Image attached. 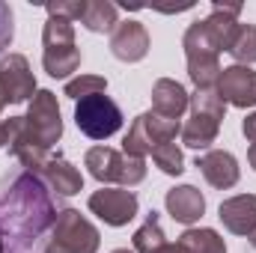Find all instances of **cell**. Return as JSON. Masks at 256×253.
<instances>
[{"instance_id": "14", "label": "cell", "mask_w": 256, "mask_h": 253, "mask_svg": "<svg viewBox=\"0 0 256 253\" xmlns=\"http://www.w3.org/2000/svg\"><path fill=\"white\" fill-rule=\"evenodd\" d=\"M110 54L122 63H140L149 54V30L140 21H120L110 33Z\"/></svg>"}, {"instance_id": "12", "label": "cell", "mask_w": 256, "mask_h": 253, "mask_svg": "<svg viewBox=\"0 0 256 253\" xmlns=\"http://www.w3.org/2000/svg\"><path fill=\"white\" fill-rule=\"evenodd\" d=\"M218 92L232 108H254L256 104V72L250 66H226L220 72Z\"/></svg>"}, {"instance_id": "3", "label": "cell", "mask_w": 256, "mask_h": 253, "mask_svg": "<svg viewBox=\"0 0 256 253\" xmlns=\"http://www.w3.org/2000/svg\"><path fill=\"white\" fill-rule=\"evenodd\" d=\"M84 167L102 185L134 188V185H140L146 179V161L143 158H131V155L120 152V149H110V146H92V149H86Z\"/></svg>"}, {"instance_id": "27", "label": "cell", "mask_w": 256, "mask_h": 253, "mask_svg": "<svg viewBox=\"0 0 256 253\" xmlns=\"http://www.w3.org/2000/svg\"><path fill=\"white\" fill-rule=\"evenodd\" d=\"M48 15H54V18H66V21H80V15H84V9H86V0H51L48 6Z\"/></svg>"}, {"instance_id": "24", "label": "cell", "mask_w": 256, "mask_h": 253, "mask_svg": "<svg viewBox=\"0 0 256 253\" xmlns=\"http://www.w3.org/2000/svg\"><path fill=\"white\" fill-rule=\"evenodd\" d=\"M98 92H108V80L102 74H78L66 84L63 96L80 102V98H90V96H98Z\"/></svg>"}, {"instance_id": "31", "label": "cell", "mask_w": 256, "mask_h": 253, "mask_svg": "<svg viewBox=\"0 0 256 253\" xmlns=\"http://www.w3.org/2000/svg\"><path fill=\"white\" fill-rule=\"evenodd\" d=\"M248 161H250V167L256 170V143H250V149H248Z\"/></svg>"}, {"instance_id": "10", "label": "cell", "mask_w": 256, "mask_h": 253, "mask_svg": "<svg viewBox=\"0 0 256 253\" xmlns=\"http://www.w3.org/2000/svg\"><path fill=\"white\" fill-rule=\"evenodd\" d=\"M6 149H9V155H15V158L21 161V167L30 170V173H39V170L45 167V161L51 158V152L27 131L24 116H9V120H6Z\"/></svg>"}, {"instance_id": "33", "label": "cell", "mask_w": 256, "mask_h": 253, "mask_svg": "<svg viewBox=\"0 0 256 253\" xmlns=\"http://www.w3.org/2000/svg\"><path fill=\"white\" fill-rule=\"evenodd\" d=\"M250 248H254V250H256V230H254V232H250Z\"/></svg>"}, {"instance_id": "5", "label": "cell", "mask_w": 256, "mask_h": 253, "mask_svg": "<svg viewBox=\"0 0 256 253\" xmlns=\"http://www.w3.org/2000/svg\"><path fill=\"white\" fill-rule=\"evenodd\" d=\"M98 230L78 208H60L42 253H98Z\"/></svg>"}, {"instance_id": "29", "label": "cell", "mask_w": 256, "mask_h": 253, "mask_svg": "<svg viewBox=\"0 0 256 253\" xmlns=\"http://www.w3.org/2000/svg\"><path fill=\"white\" fill-rule=\"evenodd\" d=\"M242 134H244L250 143H256V110L244 116V122H242Z\"/></svg>"}, {"instance_id": "30", "label": "cell", "mask_w": 256, "mask_h": 253, "mask_svg": "<svg viewBox=\"0 0 256 253\" xmlns=\"http://www.w3.org/2000/svg\"><path fill=\"white\" fill-rule=\"evenodd\" d=\"M155 253H188V250H185V248H182L179 242H176V244H170V242H167V244H164L161 250H155Z\"/></svg>"}, {"instance_id": "16", "label": "cell", "mask_w": 256, "mask_h": 253, "mask_svg": "<svg viewBox=\"0 0 256 253\" xmlns=\"http://www.w3.org/2000/svg\"><path fill=\"white\" fill-rule=\"evenodd\" d=\"M220 224L232 232V236H248L256 230V194H238L220 202L218 208Z\"/></svg>"}, {"instance_id": "22", "label": "cell", "mask_w": 256, "mask_h": 253, "mask_svg": "<svg viewBox=\"0 0 256 253\" xmlns=\"http://www.w3.org/2000/svg\"><path fill=\"white\" fill-rule=\"evenodd\" d=\"M131 242H134V253H155V250H161V248L167 244L158 212H149V214H146L143 226L134 232V238H131Z\"/></svg>"}, {"instance_id": "4", "label": "cell", "mask_w": 256, "mask_h": 253, "mask_svg": "<svg viewBox=\"0 0 256 253\" xmlns=\"http://www.w3.org/2000/svg\"><path fill=\"white\" fill-rule=\"evenodd\" d=\"M42 66L51 78H68L80 66V51L74 45V24L48 15L42 30Z\"/></svg>"}, {"instance_id": "26", "label": "cell", "mask_w": 256, "mask_h": 253, "mask_svg": "<svg viewBox=\"0 0 256 253\" xmlns=\"http://www.w3.org/2000/svg\"><path fill=\"white\" fill-rule=\"evenodd\" d=\"M188 108H191V110H200V114H212V116H218V120L226 116V102L220 98L218 86L196 90V92L191 96V102H188Z\"/></svg>"}, {"instance_id": "25", "label": "cell", "mask_w": 256, "mask_h": 253, "mask_svg": "<svg viewBox=\"0 0 256 253\" xmlns=\"http://www.w3.org/2000/svg\"><path fill=\"white\" fill-rule=\"evenodd\" d=\"M152 161H155V167H158L161 173H167V176H182V173H185V155H182V149H179L176 143L158 146V149L152 152Z\"/></svg>"}, {"instance_id": "34", "label": "cell", "mask_w": 256, "mask_h": 253, "mask_svg": "<svg viewBox=\"0 0 256 253\" xmlns=\"http://www.w3.org/2000/svg\"><path fill=\"white\" fill-rule=\"evenodd\" d=\"M3 108H6V98H3V92H0V114H3Z\"/></svg>"}, {"instance_id": "19", "label": "cell", "mask_w": 256, "mask_h": 253, "mask_svg": "<svg viewBox=\"0 0 256 253\" xmlns=\"http://www.w3.org/2000/svg\"><path fill=\"white\" fill-rule=\"evenodd\" d=\"M220 122L224 120H218V116H212V114H200V110H191V120L182 126V143L185 146H191V149H208L214 140H218V134H220Z\"/></svg>"}, {"instance_id": "7", "label": "cell", "mask_w": 256, "mask_h": 253, "mask_svg": "<svg viewBox=\"0 0 256 253\" xmlns=\"http://www.w3.org/2000/svg\"><path fill=\"white\" fill-rule=\"evenodd\" d=\"M74 122L90 140H108L122 128V110L110 96L98 92L74 102Z\"/></svg>"}, {"instance_id": "28", "label": "cell", "mask_w": 256, "mask_h": 253, "mask_svg": "<svg viewBox=\"0 0 256 253\" xmlns=\"http://www.w3.org/2000/svg\"><path fill=\"white\" fill-rule=\"evenodd\" d=\"M12 36H15L12 9H9V3L0 0V60H3V54L9 51V45H12Z\"/></svg>"}, {"instance_id": "6", "label": "cell", "mask_w": 256, "mask_h": 253, "mask_svg": "<svg viewBox=\"0 0 256 253\" xmlns=\"http://www.w3.org/2000/svg\"><path fill=\"white\" fill-rule=\"evenodd\" d=\"M176 134H182V122L179 120H167V116H161L155 110H146V114H140L131 122L126 140H122V152L131 155V158H146L158 146L173 143Z\"/></svg>"}, {"instance_id": "15", "label": "cell", "mask_w": 256, "mask_h": 253, "mask_svg": "<svg viewBox=\"0 0 256 253\" xmlns=\"http://www.w3.org/2000/svg\"><path fill=\"white\" fill-rule=\"evenodd\" d=\"M45 185H48V190L60 200V196H74V194H80L84 190V176H80V170L68 161V158H63V155H51L48 161H45V167L36 173Z\"/></svg>"}, {"instance_id": "20", "label": "cell", "mask_w": 256, "mask_h": 253, "mask_svg": "<svg viewBox=\"0 0 256 253\" xmlns=\"http://www.w3.org/2000/svg\"><path fill=\"white\" fill-rule=\"evenodd\" d=\"M80 24L90 33H114L116 24H120V9L114 3H108V0H86Z\"/></svg>"}, {"instance_id": "17", "label": "cell", "mask_w": 256, "mask_h": 253, "mask_svg": "<svg viewBox=\"0 0 256 253\" xmlns=\"http://www.w3.org/2000/svg\"><path fill=\"white\" fill-rule=\"evenodd\" d=\"M164 202H167L170 218H173V220H179V224H185V226L196 224V220L206 214V196L194 188V185L170 188V190H167V196H164Z\"/></svg>"}, {"instance_id": "36", "label": "cell", "mask_w": 256, "mask_h": 253, "mask_svg": "<svg viewBox=\"0 0 256 253\" xmlns=\"http://www.w3.org/2000/svg\"><path fill=\"white\" fill-rule=\"evenodd\" d=\"M0 253H3V248H0Z\"/></svg>"}, {"instance_id": "9", "label": "cell", "mask_w": 256, "mask_h": 253, "mask_svg": "<svg viewBox=\"0 0 256 253\" xmlns=\"http://www.w3.org/2000/svg\"><path fill=\"white\" fill-rule=\"evenodd\" d=\"M90 212L108 226H126L137 218V194L128 188H102L90 194Z\"/></svg>"}, {"instance_id": "2", "label": "cell", "mask_w": 256, "mask_h": 253, "mask_svg": "<svg viewBox=\"0 0 256 253\" xmlns=\"http://www.w3.org/2000/svg\"><path fill=\"white\" fill-rule=\"evenodd\" d=\"M238 15H242V3H220V0H214L212 3V15L202 18V21H194L185 30L182 48H185V57H188V74L196 84V90L218 86L220 72H224L220 63H218V54L230 51L232 36H236V30L242 24Z\"/></svg>"}, {"instance_id": "21", "label": "cell", "mask_w": 256, "mask_h": 253, "mask_svg": "<svg viewBox=\"0 0 256 253\" xmlns=\"http://www.w3.org/2000/svg\"><path fill=\"white\" fill-rule=\"evenodd\" d=\"M179 244H182L188 253H226L224 238H220L214 230H208V226H200V230L188 226V230L182 232Z\"/></svg>"}, {"instance_id": "11", "label": "cell", "mask_w": 256, "mask_h": 253, "mask_svg": "<svg viewBox=\"0 0 256 253\" xmlns=\"http://www.w3.org/2000/svg\"><path fill=\"white\" fill-rule=\"evenodd\" d=\"M0 92L6 104H21L36 96V78L24 54H9L0 60Z\"/></svg>"}, {"instance_id": "8", "label": "cell", "mask_w": 256, "mask_h": 253, "mask_svg": "<svg viewBox=\"0 0 256 253\" xmlns=\"http://www.w3.org/2000/svg\"><path fill=\"white\" fill-rule=\"evenodd\" d=\"M24 126H27V131H30L48 152H51L54 143H60V137H63V120H60L57 96H54L51 90H36V96H33L30 104H27Z\"/></svg>"}, {"instance_id": "13", "label": "cell", "mask_w": 256, "mask_h": 253, "mask_svg": "<svg viewBox=\"0 0 256 253\" xmlns=\"http://www.w3.org/2000/svg\"><path fill=\"white\" fill-rule=\"evenodd\" d=\"M196 167L202 173V179L218 190H230L238 185V161L232 152H224V149H208L202 155H196Z\"/></svg>"}, {"instance_id": "32", "label": "cell", "mask_w": 256, "mask_h": 253, "mask_svg": "<svg viewBox=\"0 0 256 253\" xmlns=\"http://www.w3.org/2000/svg\"><path fill=\"white\" fill-rule=\"evenodd\" d=\"M6 146V120H0V149Z\"/></svg>"}, {"instance_id": "35", "label": "cell", "mask_w": 256, "mask_h": 253, "mask_svg": "<svg viewBox=\"0 0 256 253\" xmlns=\"http://www.w3.org/2000/svg\"><path fill=\"white\" fill-rule=\"evenodd\" d=\"M114 253H134V250H126V248H120V250H114Z\"/></svg>"}, {"instance_id": "1", "label": "cell", "mask_w": 256, "mask_h": 253, "mask_svg": "<svg viewBox=\"0 0 256 253\" xmlns=\"http://www.w3.org/2000/svg\"><path fill=\"white\" fill-rule=\"evenodd\" d=\"M60 206L48 185L30 173L15 170L0 179V248L3 253H42L57 224Z\"/></svg>"}, {"instance_id": "23", "label": "cell", "mask_w": 256, "mask_h": 253, "mask_svg": "<svg viewBox=\"0 0 256 253\" xmlns=\"http://www.w3.org/2000/svg\"><path fill=\"white\" fill-rule=\"evenodd\" d=\"M230 54H232L236 66L256 63V24H238L236 36H232V45H230Z\"/></svg>"}, {"instance_id": "18", "label": "cell", "mask_w": 256, "mask_h": 253, "mask_svg": "<svg viewBox=\"0 0 256 253\" xmlns=\"http://www.w3.org/2000/svg\"><path fill=\"white\" fill-rule=\"evenodd\" d=\"M188 102H191V96L179 80H173V78L155 80V86H152V110L155 114H161L167 120H179L188 110Z\"/></svg>"}]
</instances>
